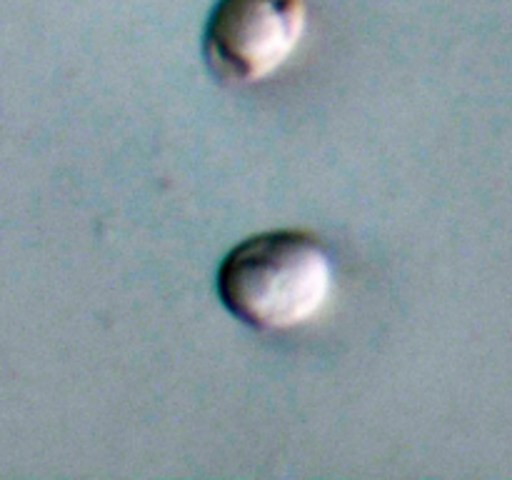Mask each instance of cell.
Listing matches in <instances>:
<instances>
[{
  "mask_svg": "<svg viewBox=\"0 0 512 480\" xmlns=\"http://www.w3.org/2000/svg\"><path fill=\"white\" fill-rule=\"evenodd\" d=\"M308 30V0H218L203 53L223 83H265L298 53Z\"/></svg>",
  "mask_w": 512,
  "mask_h": 480,
  "instance_id": "cell-2",
  "label": "cell"
},
{
  "mask_svg": "<svg viewBox=\"0 0 512 480\" xmlns=\"http://www.w3.org/2000/svg\"><path fill=\"white\" fill-rule=\"evenodd\" d=\"M333 293V263L318 235L268 230L235 245L218 268L225 308L263 333L310 325Z\"/></svg>",
  "mask_w": 512,
  "mask_h": 480,
  "instance_id": "cell-1",
  "label": "cell"
}]
</instances>
